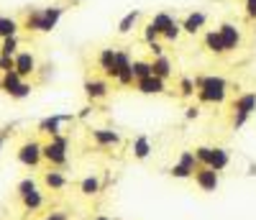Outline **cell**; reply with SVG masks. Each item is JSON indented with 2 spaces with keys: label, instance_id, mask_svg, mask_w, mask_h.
Here are the masks:
<instances>
[{
  "label": "cell",
  "instance_id": "cell-1",
  "mask_svg": "<svg viewBox=\"0 0 256 220\" xmlns=\"http://www.w3.org/2000/svg\"><path fill=\"white\" fill-rule=\"evenodd\" d=\"M228 92H230V84L220 74H198L195 77V98L200 105H223Z\"/></svg>",
  "mask_w": 256,
  "mask_h": 220
},
{
  "label": "cell",
  "instance_id": "cell-2",
  "mask_svg": "<svg viewBox=\"0 0 256 220\" xmlns=\"http://www.w3.org/2000/svg\"><path fill=\"white\" fill-rule=\"evenodd\" d=\"M64 6H46V8H28L26 10V18L20 28H26L28 34H49L56 28V24L64 16Z\"/></svg>",
  "mask_w": 256,
  "mask_h": 220
},
{
  "label": "cell",
  "instance_id": "cell-3",
  "mask_svg": "<svg viewBox=\"0 0 256 220\" xmlns=\"http://www.w3.org/2000/svg\"><path fill=\"white\" fill-rule=\"evenodd\" d=\"M67 148H70V138L59 134V136L49 138L44 146H41V156H44V162H46L49 166L62 169L64 164L70 162V154H67Z\"/></svg>",
  "mask_w": 256,
  "mask_h": 220
},
{
  "label": "cell",
  "instance_id": "cell-4",
  "mask_svg": "<svg viewBox=\"0 0 256 220\" xmlns=\"http://www.w3.org/2000/svg\"><path fill=\"white\" fill-rule=\"evenodd\" d=\"M218 34L223 38V46L228 54H236L241 49V44H244V34L236 24H230V20H223V24L218 26Z\"/></svg>",
  "mask_w": 256,
  "mask_h": 220
},
{
  "label": "cell",
  "instance_id": "cell-5",
  "mask_svg": "<svg viewBox=\"0 0 256 220\" xmlns=\"http://www.w3.org/2000/svg\"><path fill=\"white\" fill-rule=\"evenodd\" d=\"M192 182L198 184V190L200 192H216L218 190V184H220V174L212 169V166H198L195 169V174H192Z\"/></svg>",
  "mask_w": 256,
  "mask_h": 220
},
{
  "label": "cell",
  "instance_id": "cell-6",
  "mask_svg": "<svg viewBox=\"0 0 256 220\" xmlns=\"http://www.w3.org/2000/svg\"><path fill=\"white\" fill-rule=\"evenodd\" d=\"M41 146L44 144H38V141H26V144H20L18 146V151H16V156H18V162L24 164V166H28V169H36L38 164H41Z\"/></svg>",
  "mask_w": 256,
  "mask_h": 220
},
{
  "label": "cell",
  "instance_id": "cell-7",
  "mask_svg": "<svg viewBox=\"0 0 256 220\" xmlns=\"http://www.w3.org/2000/svg\"><path fill=\"white\" fill-rule=\"evenodd\" d=\"M134 90L141 92V95H164V92H169V84H166V80L152 74V77L136 80V82H134Z\"/></svg>",
  "mask_w": 256,
  "mask_h": 220
},
{
  "label": "cell",
  "instance_id": "cell-8",
  "mask_svg": "<svg viewBox=\"0 0 256 220\" xmlns=\"http://www.w3.org/2000/svg\"><path fill=\"white\" fill-rule=\"evenodd\" d=\"M180 26H182V34L198 36V34H202V28L208 26V13H205V10H190V13L180 20Z\"/></svg>",
  "mask_w": 256,
  "mask_h": 220
},
{
  "label": "cell",
  "instance_id": "cell-9",
  "mask_svg": "<svg viewBox=\"0 0 256 220\" xmlns=\"http://www.w3.org/2000/svg\"><path fill=\"white\" fill-rule=\"evenodd\" d=\"M110 92V82L105 77H88L84 80V95H88V100L98 102V100H105Z\"/></svg>",
  "mask_w": 256,
  "mask_h": 220
},
{
  "label": "cell",
  "instance_id": "cell-10",
  "mask_svg": "<svg viewBox=\"0 0 256 220\" xmlns=\"http://www.w3.org/2000/svg\"><path fill=\"white\" fill-rule=\"evenodd\" d=\"M13 62H16V72L20 74V77H34L36 72H38V62H36V56H34V52H18L16 56H13Z\"/></svg>",
  "mask_w": 256,
  "mask_h": 220
},
{
  "label": "cell",
  "instance_id": "cell-11",
  "mask_svg": "<svg viewBox=\"0 0 256 220\" xmlns=\"http://www.w3.org/2000/svg\"><path fill=\"white\" fill-rule=\"evenodd\" d=\"M90 136H92V141H95L100 148H118V146L123 144L120 134H118V130H110V128H92Z\"/></svg>",
  "mask_w": 256,
  "mask_h": 220
},
{
  "label": "cell",
  "instance_id": "cell-12",
  "mask_svg": "<svg viewBox=\"0 0 256 220\" xmlns=\"http://www.w3.org/2000/svg\"><path fill=\"white\" fill-rule=\"evenodd\" d=\"M202 49L210 54V56H226L228 52H226V46H223V38H220V34H218V28H210V31H205L202 34Z\"/></svg>",
  "mask_w": 256,
  "mask_h": 220
},
{
  "label": "cell",
  "instance_id": "cell-13",
  "mask_svg": "<svg viewBox=\"0 0 256 220\" xmlns=\"http://www.w3.org/2000/svg\"><path fill=\"white\" fill-rule=\"evenodd\" d=\"M230 113L254 116L256 113V92H241V95H236V100L230 102Z\"/></svg>",
  "mask_w": 256,
  "mask_h": 220
},
{
  "label": "cell",
  "instance_id": "cell-14",
  "mask_svg": "<svg viewBox=\"0 0 256 220\" xmlns=\"http://www.w3.org/2000/svg\"><path fill=\"white\" fill-rule=\"evenodd\" d=\"M41 182H44V187H46V190H52V192H59V190L67 187V177H64V174H62L59 169H54V166H49V169L44 172Z\"/></svg>",
  "mask_w": 256,
  "mask_h": 220
},
{
  "label": "cell",
  "instance_id": "cell-15",
  "mask_svg": "<svg viewBox=\"0 0 256 220\" xmlns=\"http://www.w3.org/2000/svg\"><path fill=\"white\" fill-rule=\"evenodd\" d=\"M64 120H70V118H67V116H49V118H44V120L38 123V134H46L49 138L59 136Z\"/></svg>",
  "mask_w": 256,
  "mask_h": 220
},
{
  "label": "cell",
  "instance_id": "cell-16",
  "mask_svg": "<svg viewBox=\"0 0 256 220\" xmlns=\"http://www.w3.org/2000/svg\"><path fill=\"white\" fill-rule=\"evenodd\" d=\"M152 67H154V74L162 77V80H166V82H169V77L174 74V64H172V59H169L166 54L154 56V59H152Z\"/></svg>",
  "mask_w": 256,
  "mask_h": 220
},
{
  "label": "cell",
  "instance_id": "cell-17",
  "mask_svg": "<svg viewBox=\"0 0 256 220\" xmlns=\"http://www.w3.org/2000/svg\"><path fill=\"white\" fill-rule=\"evenodd\" d=\"M228 164H230V151L223 148V146H212V156H210V164L208 166H212V169L220 174Z\"/></svg>",
  "mask_w": 256,
  "mask_h": 220
},
{
  "label": "cell",
  "instance_id": "cell-18",
  "mask_svg": "<svg viewBox=\"0 0 256 220\" xmlns=\"http://www.w3.org/2000/svg\"><path fill=\"white\" fill-rule=\"evenodd\" d=\"M116 54H118V49H113V46H105V49H100V52H98V67L102 70V77L113 70V64H116Z\"/></svg>",
  "mask_w": 256,
  "mask_h": 220
},
{
  "label": "cell",
  "instance_id": "cell-19",
  "mask_svg": "<svg viewBox=\"0 0 256 220\" xmlns=\"http://www.w3.org/2000/svg\"><path fill=\"white\" fill-rule=\"evenodd\" d=\"M138 20H141V10H128V13L118 20V34H120V36L131 34V31L138 26Z\"/></svg>",
  "mask_w": 256,
  "mask_h": 220
},
{
  "label": "cell",
  "instance_id": "cell-20",
  "mask_svg": "<svg viewBox=\"0 0 256 220\" xmlns=\"http://www.w3.org/2000/svg\"><path fill=\"white\" fill-rule=\"evenodd\" d=\"M100 190H102V182H100L98 174H88V177L80 182V192L84 197H95V194H100Z\"/></svg>",
  "mask_w": 256,
  "mask_h": 220
},
{
  "label": "cell",
  "instance_id": "cell-21",
  "mask_svg": "<svg viewBox=\"0 0 256 220\" xmlns=\"http://www.w3.org/2000/svg\"><path fill=\"white\" fill-rule=\"evenodd\" d=\"M177 98H182V100L195 98V77L182 74V77L177 80Z\"/></svg>",
  "mask_w": 256,
  "mask_h": 220
},
{
  "label": "cell",
  "instance_id": "cell-22",
  "mask_svg": "<svg viewBox=\"0 0 256 220\" xmlns=\"http://www.w3.org/2000/svg\"><path fill=\"white\" fill-rule=\"evenodd\" d=\"M148 156H152V141H148V136H138L134 141V159L144 162Z\"/></svg>",
  "mask_w": 256,
  "mask_h": 220
},
{
  "label": "cell",
  "instance_id": "cell-23",
  "mask_svg": "<svg viewBox=\"0 0 256 220\" xmlns=\"http://www.w3.org/2000/svg\"><path fill=\"white\" fill-rule=\"evenodd\" d=\"M148 20H152V24L159 28V34H164L169 26H174V24H177V18H174L172 13H166V10H159V13H154V16L148 18Z\"/></svg>",
  "mask_w": 256,
  "mask_h": 220
},
{
  "label": "cell",
  "instance_id": "cell-24",
  "mask_svg": "<svg viewBox=\"0 0 256 220\" xmlns=\"http://www.w3.org/2000/svg\"><path fill=\"white\" fill-rule=\"evenodd\" d=\"M18 18H10V16H0V38H8V36H18Z\"/></svg>",
  "mask_w": 256,
  "mask_h": 220
},
{
  "label": "cell",
  "instance_id": "cell-25",
  "mask_svg": "<svg viewBox=\"0 0 256 220\" xmlns=\"http://www.w3.org/2000/svg\"><path fill=\"white\" fill-rule=\"evenodd\" d=\"M131 70H134V77L136 80H144V77H152L154 74L152 59H134L131 62Z\"/></svg>",
  "mask_w": 256,
  "mask_h": 220
},
{
  "label": "cell",
  "instance_id": "cell-26",
  "mask_svg": "<svg viewBox=\"0 0 256 220\" xmlns=\"http://www.w3.org/2000/svg\"><path fill=\"white\" fill-rule=\"evenodd\" d=\"M20 82H24V77H20V74H18L16 70H10V72H6L3 77H0V90L10 95V92L16 90V87L20 84Z\"/></svg>",
  "mask_w": 256,
  "mask_h": 220
},
{
  "label": "cell",
  "instance_id": "cell-27",
  "mask_svg": "<svg viewBox=\"0 0 256 220\" xmlns=\"http://www.w3.org/2000/svg\"><path fill=\"white\" fill-rule=\"evenodd\" d=\"M20 202H24V208L28 210V212H36V210H41L44 208V192H31V194H26V197H20Z\"/></svg>",
  "mask_w": 256,
  "mask_h": 220
},
{
  "label": "cell",
  "instance_id": "cell-28",
  "mask_svg": "<svg viewBox=\"0 0 256 220\" xmlns=\"http://www.w3.org/2000/svg\"><path fill=\"white\" fill-rule=\"evenodd\" d=\"M18 46H20V38L18 36L0 38V54H6V56H16L18 54Z\"/></svg>",
  "mask_w": 256,
  "mask_h": 220
},
{
  "label": "cell",
  "instance_id": "cell-29",
  "mask_svg": "<svg viewBox=\"0 0 256 220\" xmlns=\"http://www.w3.org/2000/svg\"><path fill=\"white\" fill-rule=\"evenodd\" d=\"M177 164H182V166H187V169H192L195 172L200 164H198V156H195V151L192 148H184V151H180V159H177Z\"/></svg>",
  "mask_w": 256,
  "mask_h": 220
},
{
  "label": "cell",
  "instance_id": "cell-30",
  "mask_svg": "<svg viewBox=\"0 0 256 220\" xmlns=\"http://www.w3.org/2000/svg\"><path fill=\"white\" fill-rule=\"evenodd\" d=\"M36 190H38V184H36V180H31V177H26V180H20V182H18V187H16L18 197H26V194L36 192Z\"/></svg>",
  "mask_w": 256,
  "mask_h": 220
},
{
  "label": "cell",
  "instance_id": "cell-31",
  "mask_svg": "<svg viewBox=\"0 0 256 220\" xmlns=\"http://www.w3.org/2000/svg\"><path fill=\"white\" fill-rule=\"evenodd\" d=\"M180 36H182V26H180V20H177L174 26H169V28L162 34V41H166V44H177Z\"/></svg>",
  "mask_w": 256,
  "mask_h": 220
},
{
  "label": "cell",
  "instance_id": "cell-32",
  "mask_svg": "<svg viewBox=\"0 0 256 220\" xmlns=\"http://www.w3.org/2000/svg\"><path fill=\"white\" fill-rule=\"evenodd\" d=\"M159 38H162L159 28L152 24V20H146V24H144V41H146V44H154V41H159Z\"/></svg>",
  "mask_w": 256,
  "mask_h": 220
},
{
  "label": "cell",
  "instance_id": "cell-33",
  "mask_svg": "<svg viewBox=\"0 0 256 220\" xmlns=\"http://www.w3.org/2000/svg\"><path fill=\"white\" fill-rule=\"evenodd\" d=\"M31 90H34V84L24 80V82H20V84L16 87V90L10 92V98H13V100H26V98L31 95Z\"/></svg>",
  "mask_w": 256,
  "mask_h": 220
},
{
  "label": "cell",
  "instance_id": "cell-34",
  "mask_svg": "<svg viewBox=\"0 0 256 220\" xmlns=\"http://www.w3.org/2000/svg\"><path fill=\"white\" fill-rule=\"evenodd\" d=\"M195 151V156H198V164L208 166L210 164V156H212V146H198V148H192Z\"/></svg>",
  "mask_w": 256,
  "mask_h": 220
},
{
  "label": "cell",
  "instance_id": "cell-35",
  "mask_svg": "<svg viewBox=\"0 0 256 220\" xmlns=\"http://www.w3.org/2000/svg\"><path fill=\"white\" fill-rule=\"evenodd\" d=\"M169 174H172L174 180H192V169H187V166H182V164H174L172 169H169Z\"/></svg>",
  "mask_w": 256,
  "mask_h": 220
},
{
  "label": "cell",
  "instance_id": "cell-36",
  "mask_svg": "<svg viewBox=\"0 0 256 220\" xmlns=\"http://www.w3.org/2000/svg\"><path fill=\"white\" fill-rule=\"evenodd\" d=\"M248 118H251V116H244V113H230V128H233V130L244 128V126L248 123Z\"/></svg>",
  "mask_w": 256,
  "mask_h": 220
},
{
  "label": "cell",
  "instance_id": "cell-37",
  "mask_svg": "<svg viewBox=\"0 0 256 220\" xmlns=\"http://www.w3.org/2000/svg\"><path fill=\"white\" fill-rule=\"evenodd\" d=\"M244 16H246L248 24L256 20V0H244Z\"/></svg>",
  "mask_w": 256,
  "mask_h": 220
},
{
  "label": "cell",
  "instance_id": "cell-38",
  "mask_svg": "<svg viewBox=\"0 0 256 220\" xmlns=\"http://www.w3.org/2000/svg\"><path fill=\"white\" fill-rule=\"evenodd\" d=\"M16 67V62H13V56H6V54H0V72H10Z\"/></svg>",
  "mask_w": 256,
  "mask_h": 220
},
{
  "label": "cell",
  "instance_id": "cell-39",
  "mask_svg": "<svg viewBox=\"0 0 256 220\" xmlns=\"http://www.w3.org/2000/svg\"><path fill=\"white\" fill-rule=\"evenodd\" d=\"M184 118H187V120H198V118H200V105H187Z\"/></svg>",
  "mask_w": 256,
  "mask_h": 220
},
{
  "label": "cell",
  "instance_id": "cell-40",
  "mask_svg": "<svg viewBox=\"0 0 256 220\" xmlns=\"http://www.w3.org/2000/svg\"><path fill=\"white\" fill-rule=\"evenodd\" d=\"M44 220H70V212H67V210H54V212H49Z\"/></svg>",
  "mask_w": 256,
  "mask_h": 220
},
{
  "label": "cell",
  "instance_id": "cell-41",
  "mask_svg": "<svg viewBox=\"0 0 256 220\" xmlns=\"http://www.w3.org/2000/svg\"><path fill=\"white\" fill-rule=\"evenodd\" d=\"M148 52H152L154 56H162V54H164V46H162L159 41H154V44H148Z\"/></svg>",
  "mask_w": 256,
  "mask_h": 220
},
{
  "label": "cell",
  "instance_id": "cell-42",
  "mask_svg": "<svg viewBox=\"0 0 256 220\" xmlns=\"http://www.w3.org/2000/svg\"><path fill=\"white\" fill-rule=\"evenodd\" d=\"M92 220H113V218H110V215H95Z\"/></svg>",
  "mask_w": 256,
  "mask_h": 220
},
{
  "label": "cell",
  "instance_id": "cell-43",
  "mask_svg": "<svg viewBox=\"0 0 256 220\" xmlns=\"http://www.w3.org/2000/svg\"><path fill=\"white\" fill-rule=\"evenodd\" d=\"M3 146H6V134H0V151H3Z\"/></svg>",
  "mask_w": 256,
  "mask_h": 220
}]
</instances>
